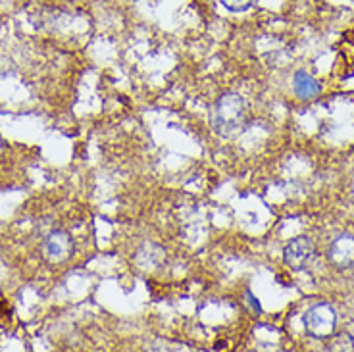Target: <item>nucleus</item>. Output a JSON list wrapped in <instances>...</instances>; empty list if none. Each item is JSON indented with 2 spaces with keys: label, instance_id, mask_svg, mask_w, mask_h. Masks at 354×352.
<instances>
[{
  "label": "nucleus",
  "instance_id": "3",
  "mask_svg": "<svg viewBox=\"0 0 354 352\" xmlns=\"http://www.w3.org/2000/svg\"><path fill=\"white\" fill-rule=\"evenodd\" d=\"M314 256H316V245L306 235H299L285 245L283 262L291 270H304L314 260Z\"/></svg>",
  "mask_w": 354,
  "mask_h": 352
},
{
  "label": "nucleus",
  "instance_id": "1",
  "mask_svg": "<svg viewBox=\"0 0 354 352\" xmlns=\"http://www.w3.org/2000/svg\"><path fill=\"white\" fill-rule=\"evenodd\" d=\"M210 124L214 131L223 139H233L241 135L248 125L247 100L237 93L221 95L210 110Z\"/></svg>",
  "mask_w": 354,
  "mask_h": 352
},
{
  "label": "nucleus",
  "instance_id": "8",
  "mask_svg": "<svg viewBox=\"0 0 354 352\" xmlns=\"http://www.w3.org/2000/svg\"><path fill=\"white\" fill-rule=\"evenodd\" d=\"M245 297H247V302H248V306H250V310H254L257 314H260V312H262V306H260V302H258L257 297L252 295V290L247 289Z\"/></svg>",
  "mask_w": 354,
  "mask_h": 352
},
{
  "label": "nucleus",
  "instance_id": "7",
  "mask_svg": "<svg viewBox=\"0 0 354 352\" xmlns=\"http://www.w3.org/2000/svg\"><path fill=\"white\" fill-rule=\"evenodd\" d=\"M220 2L225 8L230 10V12H245V10H248L252 6L254 0H220Z\"/></svg>",
  "mask_w": 354,
  "mask_h": 352
},
{
  "label": "nucleus",
  "instance_id": "5",
  "mask_svg": "<svg viewBox=\"0 0 354 352\" xmlns=\"http://www.w3.org/2000/svg\"><path fill=\"white\" fill-rule=\"evenodd\" d=\"M328 260L339 270L354 268V235L341 233L339 237L333 239V243L329 245Z\"/></svg>",
  "mask_w": 354,
  "mask_h": 352
},
{
  "label": "nucleus",
  "instance_id": "6",
  "mask_svg": "<svg viewBox=\"0 0 354 352\" xmlns=\"http://www.w3.org/2000/svg\"><path fill=\"white\" fill-rule=\"evenodd\" d=\"M292 91H295V95L299 98L308 100V98L318 97L319 93H322V85L310 75L308 71L299 70L292 75Z\"/></svg>",
  "mask_w": 354,
  "mask_h": 352
},
{
  "label": "nucleus",
  "instance_id": "2",
  "mask_svg": "<svg viewBox=\"0 0 354 352\" xmlns=\"http://www.w3.org/2000/svg\"><path fill=\"white\" fill-rule=\"evenodd\" d=\"M337 310L329 302L312 304L302 317V324L314 339H329L337 329Z\"/></svg>",
  "mask_w": 354,
  "mask_h": 352
},
{
  "label": "nucleus",
  "instance_id": "4",
  "mask_svg": "<svg viewBox=\"0 0 354 352\" xmlns=\"http://www.w3.org/2000/svg\"><path fill=\"white\" fill-rule=\"evenodd\" d=\"M41 248H43V256L50 264H60L73 254V239L62 229H54L46 235Z\"/></svg>",
  "mask_w": 354,
  "mask_h": 352
}]
</instances>
